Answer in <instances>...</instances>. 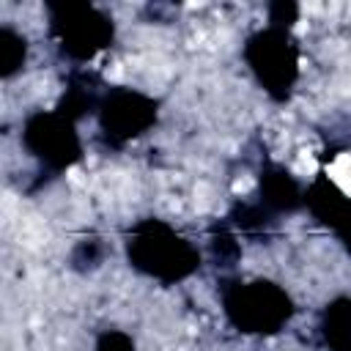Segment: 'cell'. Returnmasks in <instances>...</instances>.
I'll use <instances>...</instances> for the list:
<instances>
[{
	"instance_id": "obj_5",
	"label": "cell",
	"mask_w": 351,
	"mask_h": 351,
	"mask_svg": "<svg viewBox=\"0 0 351 351\" xmlns=\"http://www.w3.org/2000/svg\"><path fill=\"white\" fill-rule=\"evenodd\" d=\"M22 145L30 156H36L47 170L60 173L82 156L80 137L74 132V121L55 112H33L22 129Z\"/></svg>"
},
{
	"instance_id": "obj_3",
	"label": "cell",
	"mask_w": 351,
	"mask_h": 351,
	"mask_svg": "<svg viewBox=\"0 0 351 351\" xmlns=\"http://www.w3.org/2000/svg\"><path fill=\"white\" fill-rule=\"evenodd\" d=\"M49 27L58 47L71 60H90L112 41V19L93 5L49 3Z\"/></svg>"
},
{
	"instance_id": "obj_6",
	"label": "cell",
	"mask_w": 351,
	"mask_h": 351,
	"mask_svg": "<svg viewBox=\"0 0 351 351\" xmlns=\"http://www.w3.org/2000/svg\"><path fill=\"white\" fill-rule=\"evenodd\" d=\"M96 112L101 134L112 145H123L156 123V101L132 88L107 90Z\"/></svg>"
},
{
	"instance_id": "obj_2",
	"label": "cell",
	"mask_w": 351,
	"mask_h": 351,
	"mask_svg": "<svg viewBox=\"0 0 351 351\" xmlns=\"http://www.w3.org/2000/svg\"><path fill=\"white\" fill-rule=\"evenodd\" d=\"M222 307L228 321L247 335H271L280 326H285L293 315L291 296L269 280L225 282Z\"/></svg>"
},
{
	"instance_id": "obj_13",
	"label": "cell",
	"mask_w": 351,
	"mask_h": 351,
	"mask_svg": "<svg viewBox=\"0 0 351 351\" xmlns=\"http://www.w3.org/2000/svg\"><path fill=\"white\" fill-rule=\"evenodd\" d=\"M104 255H107V247L99 239H82L71 252V266L80 271H88V269L99 266L104 261Z\"/></svg>"
},
{
	"instance_id": "obj_8",
	"label": "cell",
	"mask_w": 351,
	"mask_h": 351,
	"mask_svg": "<svg viewBox=\"0 0 351 351\" xmlns=\"http://www.w3.org/2000/svg\"><path fill=\"white\" fill-rule=\"evenodd\" d=\"M101 99H104V96H99L96 80L88 77L85 71H74V74L69 77V88H66V93H63V99H60V104H58V112L66 115L69 121H77V118H82V115L99 110Z\"/></svg>"
},
{
	"instance_id": "obj_9",
	"label": "cell",
	"mask_w": 351,
	"mask_h": 351,
	"mask_svg": "<svg viewBox=\"0 0 351 351\" xmlns=\"http://www.w3.org/2000/svg\"><path fill=\"white\" fill-rule=\"evenodd\" d=\"M321 335L332 351H351V299L340 296L321 315Z\"/></svg>"
},
{
	"instance_id": "obj_14",
	"label": "cell",
	"mask_w": 351,
	"mask_h": 351,
	"mask_svg": "<svg viewBox=\"0 0 351 351\" xmlns=\"http://www.w3.org/2000/svg\"><path fill=\"white\" fill-rule=\"evenodd\" d=\"M296 14H299V8L293 5V3H285V0H280V3H271L269 5V27H277V30H288L291 25H293V19H296Z\"/></svg>"
},
{
	"instance_id": "obj_1",
	"label": "cell",
	"mask_w": 351,
	"mask_h": 351,
	"mask_svg": "<svg viewBox=\"0 0 351 351\" xmlns=\"http://www.w3.org/2000/svg\"><path fill=\"white\" fill-rule=\"evenodd\" d=\"M129 263L159 282L189 277L200 266V252L162 219H143L132 228L126 241Z\"/></svg>"
},
{
	"instance_id": "obj_11",
	"label": "cell",
	"mask_w": 351,
	"mask_h": 351,
	"mask_svg": "<svg viewBox=\"0 0 351 351\" xmlns=\"http://www.w3.org/2000/svg\"><path fill=\"white\" fill-rule=\"evenodd\" d=\"M25 55H27V41L25 36H19L14 27L3 25L0 27V74L8 80L14 77L22 63H25Z\"/></svg>"
},
{
	"instance_id": "obj_10",
	"label": "cell",
	"mask_w": 351,
	"mask_h": 351,
	"mask_svg": "<svg viewBox=\"0 0 351 351\" xmlns=\"http://www.w3.org/2000/svg\"><path fill=\"white\" fill-rule=\"evenodd\" d=\"M233 225L247 236H266L274 225V214L258 200V203H236L230 211Z\"/></svg>"
},
{
	"instance_id": "obj_7",
	"label": "cell",
	"mask_w": 351,
	"mask_h": 351,
	"mask_svg": "<svg viewBox=\"0 0 351 351\" xmlns=\"http://www.w3.org/2000/svg\"><path fill=\"white\" fill-rule=\"evenodd\" d=\"M261 203L271 214L296 211L304 203V195H302V186L296 184V178L288 170H282L280 165H269L261 173Z\"/></svg>"
},
{
	"instance_id": "obj_4",
	"label": "cell",
	"mask_w": 351,
	"mask_h": 351,
	"mask_svg": "<svg viewBox=\"0 0 351 351\" xmlns=\"http://www.w3.org/2000/svg\"><path fill=\"white\" fill-rule=\"evenodd\" d=\"M244 58L269 96H274L277 101L288 99V93L296 82V74H299L296 47L291 44L288 30L266 27V30L250 36L247 47H244Z\"/></svg>"
},
{
	"instance_id": "obj_12",
	"label": "cell",
	"mask_w": 351,
	"mask_h": 351,
	"mask_svg": "<svg viewBox=\"0 0 351 351\" xmlns=\"http://www.w3.org/2000/svg\"><path fill=\"white\" fill-rule=\"evenodd\" d=\"M208 247H211V255H214L217 266H233V263L239 261V255H241V247H239L236 236H233L225 225H214V228H211V241H208Z\"/></svg>"
},
{
	"instance_id": "obj_15",
	"label": "cell",
	"mask_w": 351,
	"mask_h": 351,
	"mask_svg": "<svg viewBox=\"0 0 351 351\" xmlns=\"http://www.w3.org/2000/svg\"><path fill=\"white\" fill-rule=\"evenodd\" d=\"M96 351H134V340L126 332L110 329L96 340Z\"/></svg>"
}]
</instances>
